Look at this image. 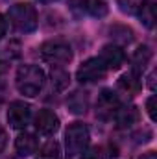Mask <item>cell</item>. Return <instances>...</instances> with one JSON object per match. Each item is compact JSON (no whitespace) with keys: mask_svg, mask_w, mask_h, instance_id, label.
I'll use <instances>...</instances> for the list:
<instances>
[{"mask_svg":"<svg viewBox=\"0 0 157 159\" xmlns=\"http://www.w3.org/2000/svg\"><path fill=\"white\" fill-rule=\"evenodd\" d=\"M118 89H120L122 93L129 94V96H135V94L142 89L141 76H139V74H135L133 70H131V72L122 74V76H120V80H118Z\"/></svg>","mask_w":157,"mask_h":159,"instance_id":"cell-12","label":"cell"},{"mask_svg":"<svg viewBox=\"0 0 157 159\" xmlns=\"http://www.w3.org/2000/svg\"><path fill=\"white\" fill-rule=\"evenodd\" d=\"M141 159H157V157H155V152H148L146 156H142Z\"/></svg>","mask_w":157,"mask_h":159,"instance_id":"cell-23","label":"cell"},{"mask_svg":"<svg viewBox=\"0 0 157 159\" xmlns=\"http://www.w3.org/2000/svg\"><path fill=\"white\" fill-rule=\"evenodd\" d=\"M37 159H61V148L56 141H48L37 154Z\"/></svg>","mask_w":157,"mask_h":159,"instance_id":"cell-18","label":"cell"},{"mask_svg":"<svg viewBox=\"0 0 157 159\" xmlns=\"http://www.w3.org/2000/svg\"><path fill=\"white\" fill-rule=\"evenodd\" d=\"M137 13L141 17V22L146 28H154V24H155V6H154V2H141Z\"/></svg>","mask_w":157,"mask_h":159,"instance_id":"cell-15","label":"cell"},{"mask_svg":"<svg viewBox=\"0 0 157 159\" xmlns=\"http://www.w3.org/2000/svg\"><path fill=\"white\" fill-rule=\"evenodd\" d=\"M44 72L37 65H22L17 70V89L24 96H37L44 85Z\"/></svg>","mask_w":157,"mask_h":159,"instance_id":"cell-1","label":"cell"},{"mask_svg":"<svg viewBox=\"0 0 157 159\" xmlns=\"http://www.w3.org/2000/svg\"><path fill=\"white\" fill-rule=\"evenodd\" d=\"M6 143H7V133H6V129L0 126V152L6 148Z\"/></svg>","mask_w":157,"mask_h":159,"instance_id":"cell-21","label":"cell"},{"mask_svg":"<svg viewBox=\"0 0 157 159\" xmlns=\"http://www.w3.org/2000/svg\"><path fill=\"white\" fill-rule=\"evenodd\" d=\"M7 20L17 32H34L37 28V11L32 4L20 2L9 7L7 11Z\"/></svg>","mask_w":157,"mask_h":159,"instance_id":"cell-2","label":"cell"},{"mask_svg":"<svg viewBox=\"0 0 157 159\" xmlns=\"http://www.w3.org/2000/svg\"><path fill=\"white\" fill-rule=\"evenodd\" d=\"M52 87L56 91H65L69 87V81H70V76L63 70V67H52Z\"/></svg>","mask_w":157,"mask_h":159,"instance_id":"cell-17","label":"cell"},{"mask_svg":"<svg viewBox=\"0 0 157 159\" xmlns=\"http://www.w3.org/2000/svg\"><path fill=\"white\" fill-rule=\"evenodd\" d=\"M35 129L43 135H52L59 129V119L50 109H41L35 117Z\"/></svg>","mask_w":157,"mask_h":159,"instance_id":"cell-9","label":"cell"},{"mask_svg":"<svg viewBox=\"0 0 157 159\" xmlns=\"http://www.w3.org/2000/svg\"><path fill=\"white\" fill-rule=\"evenodd\" d=\"M154 104H155V96H150L148 102H146V111H148V115H150V119L152 120H155V109H154Z\"/></svg>","mask_w":157,"mask_h":159,"instance_id":"cell-20","label":"cell"},{"mask_svg":"<svg viewBox=\"0 0 157 159\" xmlns=\"http://www.w3.org/2000/svg\"><path fill=\"white\" fill-rule=\"evenodd\" d=\"M98 59L102 61V65L105 67V70H117V69H120L124 65L126 54H124V50L120 46H117V44H107V46L102 48Z\"/></svg>","mask_w":157,"mask_h":159,"instance_id":"cell-8","label":"cell"},{"mask_svg":"<svg viewBox=\"0 0 157 159\" xmlns=\"http://www.w3.org/2000/svg\"><path fill=\"white\" fill-rule=\"evenodd\" d=\"M120 107V98L117 96V93L105 89L100 93L98 96V102H96V115L100 119H111L117 109Z\"/></svg>","mask_w":157,"mask_h":159,"instance_id":"cell-7","label":"cell"},{"mask_svg":"<svg viewBox=\"0 0 157 159\" xmlns=\"http://www.w3.org/2000/svg\"><path fill=\"white\" fill-rule=\"evenodd\" d=\"M6 32H7V22H6V19L0 15V39L6 35Z\"/></svg>","mask_w":157,"mask_h":159,"instance_id":"cell-22","label":"cell"},{"mask_svg":"<svg viewBox=\"0 0 157 159\" xmlns=\"http://www.w3.org/2000/svg\"><path fill=\"white\" fill-rule=\"evenodd\" d=\"M113 117H115V122H117L118 128H129V126L139 122L141 113H139V109L135 106H126V107L120 106Z\"/></svg>","mask_w":157,"mask_h":159,"instance_id":"cell-10","label":"cell"},{"mask_svg":"<svg viewBox=\"0 0 157 159\" xmlns=\"http://www.w3.org/2000/svg\"><path fill=\"white\" fill-rule=\"evenodd\" d=\"M150 59H152V50L146 46V44H142V46H139L135 52H133V56H131V65H133V72L135 74H139L141 76V72L146 69V65L150 63Z\"/></svg>","mask_w":157,"mask_h":159,"instance_id":"cell-13","label":"cell"},{"mask_svg":"<svg viewBox=\"0 0 157 159\" xmlns=\"http://www.w3.org/2000/svg\"><path fill=\"white\" fill-rule=\"evenodd\" d=\"M37 148H39V143H37L35 135H32V133H20L15 141V150L22 157H28V156L35 154Z\"/></svg>","mask_w":157,"mask_h":159,"instance_id":"cell-11","label":"cell"},{"mask_svg":"<svg viewBox=\"0 0 157 159\" xmlns=\"http://www.w3.org/2000/svg\"><path fill=\"white\" fill-rule=\"evenodd\" d=\"M39 2H54V0H39Z\"/></svg>","mask_w":157,"mask_h":159,"instance_id":"cell-24","label":"cell"},{"mask_svg":"<svg viewBox=\"0 0 157 159\" xmlns=\"http://www.w3.org/2000/svg\"><path fill=\"white\" fill-rule=\"evenodd\" d=\"M107 70L105 67L102 65V61L98 57H89L87 61H83L79 65L78 72H76V78L81 83H92V81H100V80L105 78Z\"/></svg>","mask_w":157,"mask_h":159,"instance_id":"cell-5","label":"cell"},{"mask_svg":"<svg viewBox=\"0 0 157 159\" xmlns=\"http://www.w3.org/2000/svg\"><path fill=\"white\" fill-rule=\"evenodd\" d=\"M81 7L92 17H105L109 7L104 0H81Z\"/></svg>","mask_w":157,"mask_h":159,"instance_id":"cell-16","label":"cell"},{"mask_svg":"<svg viewBox=\"0 0 157 159\" xmlns=\"http://www.w3.org/2000/svg\"><path fill=\"white\" fill-rule=\"evenodd\" d=\"M41 57L52 67H63L72 61V48L63 39H50L41 46Z\"/></svg>","mask_w":157,"mask_h":159,"instance_id":"cell-3","label":"cell"},{"mask_svg":"<svg viewBox=\"0 0 157 159\" xmlns=\"http://www.w3.org/2000/svg\"><path fill=\"white\" fill-rule=\"evenodd\" d=\"M30 119H32V107L22 102V100H15L9 104L7 107V122L11 124V128H26L30 124Z\"/></svg>","mask_w":157,"mask_h":159,"instance_id":"cell-6","label":"cell"},{"mask_svg":"<svg viewBox=\"0 0 157 159\" xmlns=\"http://www.w3.org/2000/svg\"><path fill=\"white\" fill-rule=\"evenodd\" d=\"M89 128L81 122H74L69 126L67 133H65V144H67V154L70 157L74 156H81L87 146H89Z\"/></svg>","mask_w":157,"mask_h":159,"instance_id":"cell-4","label":"cell"},{"mask_svg":"<svg viewBox=\"0 0 157 159\" xmlns=\"http://www.w3.org/2000/svg\"><path fill=\"white\" fill-rule=\"evenodd\" d=\"M81 159H105V156H104V150H102V148L94 146V148H91V150H85V152L81 154Z\"/></svg>","mask_w":157,"mask_h":159,"instance_id":"cell-19","label":"cell"},{"mask_svg":"<svg viewBox=\"0 0 157 159\" xmlns=\"http://www.w3.org/2000/svg\"><path fill=\"white\" fill-rule=\"evenodd\" d=\"M87 104H89V96H87L85 91H74V93L67 98V106H69V109H70L72 113H76V115L85 113Z\"/></svg>","mask_w":157,"mask_h":159,"instance_id":"cell-14","label":"cell"}]
</instances>
